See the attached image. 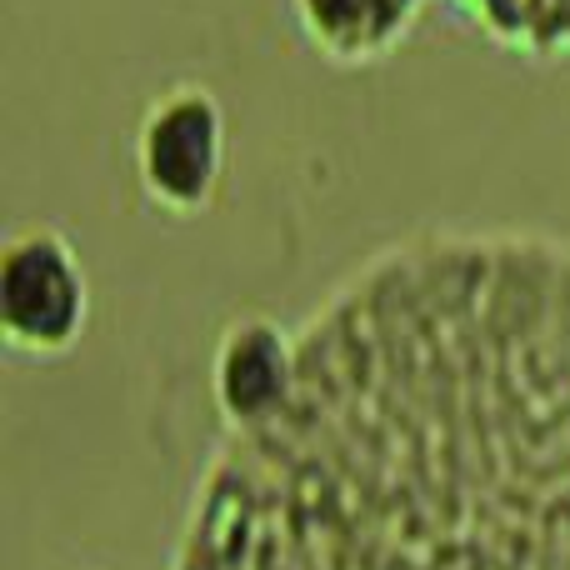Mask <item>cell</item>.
Returning <instances> with one entry per match:
<instances>
[{"label": "cell", "mask_w": 570, "mask_h": 570, "mask_svg": "<svg viewBox=\"0 0 570 570\" xmlns=\"http://www.w3.org/2000/svg\"><path fill=\"white\" fill-rule=\"evenodd\" d=\"M130 166L150 210L170 220L210 216L230 176V116L216 90L200 80L160 90L140 110Z\"/></svg>", "instance_id": "obj_1"}, {"label": "cell", "mask_w": 570, "mask_h": 570, "mask_svg": "<svg viewBox=\"0 0 570 570\" xmlns=\"http://www.w3.org/2000/svg\"><path fill=\"white\" fill-rule=\"evenodd\" d=\"M471 10L501 46L525 56H561L570 50V0H455Z\"/></svg>", "instance_id": "obj_5"}, {"label": "cell", "mask_w": 570, "mask_h": 570, "mask_svg": "<svg viewBox=\"0 0 570 570\" xmlns=\"http://www.w3.org/2000/svg\"><path fill=\"white\" fill-rule=\"evenodd\" d=\"M425 0H291L295 30L321 60L341 70L381 66L411 40Z\"/></svg>", "instance_id": "obj_4"}, {"label": "cell", "mask_w": 570, "mask_h": 570, "mask_svg": "<svg viewBox=\"0 0 570 570\" xmlns=\"http://www.w3.org/2000/svg\"><path fill=\"white\" fill-rule=\"evenodd\" d=\"M90 271L56 226H20L0 246V341L26 361H60L90 331Z\"/></svg>", "instance_id": "obj_2"}, {"label": "cell", "mask_w": 570, "mask_h": 570, "mask_svg": "<svg viewBox=\"0 0 570 570\" xmlns=\"http://www.w3.org/2000/svg\"><path fill=\"white\" fill-rule=\"evenodd\" d=\"M301 395V335L271 315H236L210 355V401L230 435L271 431Z\"/></svg>", "instance_id": "obj_3"}]
</instances>
